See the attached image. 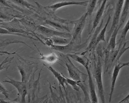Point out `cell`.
<instances>
[{"mask_svg": "<svg viewBox=\"0 0 129 103\" xmlns=\"http://www.w3.org/2000/svg\"><path fill=\"white\" fill-rule=\"evenodd\" d=\"M118 25L114 29L113 31V32L112 33V35L111 36L110 41L109 43V45L107 47V49L109 51L113 50L116 46V38L117 35V33L118 32L119 29H120Z\"/></svg>", "mask_w": 129, "mask_h": 103, "instance_id": "13", "label": "cell"}, {"mask_svg": "<svg viewBox=\"0 0 129 103\" xmlns=\"http://www.w3.org/2000/svg\"><path fill=\"white\" fill-rule=\"evenodd\" d=\"M111 19V16H109V17L108 18V19H107V22H106V25H105L104 27L103 28V29L101 31H100V34H99L98 36L96 37L95 43V45H94L95 46H96L97 45V44H98L100 42L106 41V38H105L106 34H106L107 27L109 25V22L110 21Z\"/></svg>", "mask_w": 129, "mask_h": 103, "instance_id": "14", "label": "cell"}, {"mask_svg": "<svg viewBox=\"0 0 129 103\" xmlns=\"http://www.w3.org/2000/svg\"><path fill=\"white\" fill-rule=\"evenodd\" d=\"M52 41H53L55 44H67L69 43V40L67 38H65L63 37H50Z\"/></svg>", "mask_w": 129, "mask_h": 103, "instance_id": "18", "label": "cell"}, {"mask_svg": "<svg viewBox=\"0 0 129 103\" xmlns=\"http://www.w3.org/2000/svg\"><path fill=\"white\" fill-rule=\"evenodd\" d=\"M89 2V1H84V2H61L56 3L50 6L46 7V8L50 9L55 11L57 9L62 8L64 6L71 5H78L82 6H87Z\"/></svg>", "mask_w": 129, "mask_h": 103, "instance_id": "9", "label": "cell"}, {"mask_svg": "<svg viewBox=\"0 0 129 103\" xmlns=\"http://www.w3.org/2000/svg\"><path fill=\"white\" fill-rule=\"evenodd\" d=\"M124 2V1H117V2L116 4V9H115V11L114 15L113 16L112 23L110 31L108 34L107 41H109V37H111L113 31L116 27L118 25L120 15H121V13L122 9L123 8Z\"/></svg>", "mask_w": 129, "mask_h": 103, "instance_id": "3", "label": "cell"}, {"mask_svg": "<svg viewBox=\"0 0 129 103\" xmlns=\"http://www.w3.org/2000/svg\"><path fill=\"white\" fill-rule=\"evenodd\" d=\"M128 66H129L128 62L126 63H122L119 62H117L116 63V65L114 67V70L112 77V81H111V92H110V96H109V102L111 101L112 100V97L114 91V86H115L116 80L118 77L120 69L124 67Z\"/></svg>", "mask_w": 129, "mask_h": 103, "instance_id": "5", "label": "cell"}, {"mask_svg": "<svg viewBox=\"0 0 129 103\" xmlns=\"http://www.w3.org/2000/svg\"><path fill=\"white\" fill-rule=\"evenodd\" d=\"M18 68H19V72L20 73L21 75L22 76V81L25 82V78H26L25 73L22 68H21L20 67H18Z\"/></svg>", "mask_w": 129, "mask_h": 103, "instance_id": "25", "label": "cell"}, {"mask_svg": "<svg viewBox=\"0 0 129 103\" xmlns=\"http://www.w3.org/2000/svg\"><path fill=\"white\" fill-rule=\"evenodd\" d=\"M1 34H12V35H16L21 36L24 37H28L27 36L25 35V34H15L13 33L10 32L8 30L5 28H1Z\"/></svg>", "mask_w": 129, "mask_h": 103, "instance_id": "23", "label": "cell"}, {"mask_svg": "<svg viewBox=\"0 0 129 103\" xmlns=\"http://www.w3.org/2000/svg\"><path fill=\"white\" fill-rule=\"evenodd\" d=\"M106 2H107V1H103L101 6L100 7V9H99V10L97 12L96 15L95 16V18L94 21L93 22V25H92V31L95 29L98 25L99 23L100 22V21L101 20L102 17L103 16V13L104 12Z\"/></svg>", "mask_w": 129, "mask_h": 103, "instance_id": "10", "label": "cell"}, {"mask_svg": "<svg viewBox=\"0 0 129 103\" xmlns=\"http://www.w3.org/2000/svg\"><path fill=\"white\" fill-rule=\"evenodd\" d=\"M38 30L41 34H42L44 35L50 37H59L65 38H70L71 37V35L70 34L67 33L55 31L44 26H40L38 27Z\"/></svg>", "mask_w": 129, "mask_h": 103, "instance_id": "4", "label": "cell"}, {"mask_svg": "<svg viewBox=\"0 0 129 103\" xmlns=\"http://www.w3.org/2000/svg\"><path fill=\"white\" fill-rule=\"evenodd\" d=\"M96 1H89L88 3V8L87 10V13L88 16H91L92 14L93 11L94 10V8L96 4Z\"/></svg>", "mask_w": 129, "mask_h": 103, "instance_id": "21", "label": "cell"}, {"mask_svg": "<svg viewBox=\"0 0 129 103\" xmlns=\"http://www.w3.org/2000/svg\"><path fill=\"white\" fill-rule=\"evenodd\" d=\"M63 76H64V75H63ZM65 77L66 79L68 84H69L70 85H71V86H72V88H73L75 90H76V91H79V85L80 83L81 82L75 81V80H72H72H71V79H69V78L66 77Z\"/></svg>", "mask_w": 129, "mask_h": 103, "instance_id": "20", "label": "cell"}, {"mask_svg": "<svg viewBox=\"0 0 129 103\" xmlns=\"http://www.w3.org/2000/svg\"><path fill=\"white\" fill-rule=\"evenodd\" d=\"M88 14L87 13H84L79 19L72 22V23L75 24V27L73 33V40L77 42L81 41V34L82 31L85 26L86 19Z\"/></svg>", "mask_w": 129, "mask_h": 103, "instance_id": "1", "label": "cell"}, {"mask_svg": "<svg viewBox=\"0 0 129 103\" xmlns=\"http://www.w3.org/2000/svg\"><path fill=\"white\" fill-rule=\"evenodd\" d=\"M68 59L69 60V62H66V65L67 68L69 76L72 80L75 81L80 82H82V80L81 78V74H84L80 71L75 66L69 58Z\"/></svg>", "mask_w": 129, "mask_h": 103, "instance_id": "7", "label": "cell"}, {"mask_svg": "<svg viewBox=\"0 0 129 103\" xmlns=\"http://www.w3.org/2000/svg\"><path fill=\"white\" fill-rule=\"evenodd\" d=\"M0 89L1 91L0 92L1 93L4 94L6 98L9 99V91H8V90H6V89L3 87V85H2V84H1V86H0Z\"/></svg>", "mask_w": 129, "mask_h": 103, "instance_id": "24", "label": "cell"}, {"mask_svg": "<svg viewBox=\"0 0 129 103\" xmlns=\"http://www.w3.org/2000/svg\"><path fill=\"white\" fill-rule=\"evenodd\" d=\"M84 68L87 70V72L88 73V81H89V91H90V94L91 97V102L93 103H97L98 102V99L97 97L96 92H95V85L94 82L92 80V75L89 68L88 67V64H87Z\"/></svg>", "mask_w": 129, "mask_h": 103, "instance_id": "8", "label": "cell"}, {"mask_svg": "<svg viewBox=\"0 0 129 103\" xmlns=\"http://www.w3.org/2000/svg\"><path fill=\"white\" fill-rule=\"evenodd\" d=\"M73 44V41H71L70 43H69V44L64 46L52 44L51 45V48L52 49L56 51H58L64 53H68L72 51Z\"/></svg>", "mask_w": 129, "mask_h": 103, "instance_id": "12", "label": "cell"}, {"mask_svg": "<svg viewBox=\"0 0 129 103\" xmlns=\"http://www.w3.org/2000/svg\"><path fill=\"white\" fill-rule=\"evenodd\" d=\"M129 95L128 94L126 97H125V98L123 99V100H121L119 102V103H123V102H124V103H126L127 102L129 101Z\"/></svg>", "mask_w": 129, "mask_h": 103, "instance_id": "26", "label": "cell"}, {"mask_svg": "<svg viewBox=\"0 0 129 103\" xmlns=\"http://www.w3.org/2000/svg\"><path fill=\"white\" fill-rule=\"evenodd\" d=\"M8 78L10 80H5L3 82H9L13 85L17 89L19 94L21 95L22 102H25V97L27 94V91L25 82H19L13 80L8 77Z\"/></svg>", "mask_w": 129, "mask_h": 103, "instance_id": "6", "label": "cell"}, {"mask_svg": "<svg viewBox=\"0 0 129 103\" xmlns=\"http://www.w3.org/2000/svg\"><path fill=\"white\" fill-rule=\"evenodd\" d=\"M68 56L72 58V59H74L75 61H76L77 62H78L79 63L81 64V65H82L83 66H84V67L87 64H88V62H86V61L83 58L78 56V55H76L68 54Z\"/></svg>", "mask_w": 129, "mask_h": 103, "instance_id": "19", "label": "cell"}, {"mask_svg": "<svg viewBox=\"0 0 129 103\" xmlns=\"http://www.w3.org/2000/svg\"><path fill=\"white\" fill-rule=\"evenodd\" d=\"M102 68L101 62L100 59L97 65L96 68L95 69V80L96 82L97 85L98 89L99 94L100 96V98L102 103L105 102L104 91L103 86V81H102Z\"/></svg>", "mask_w": 129, "mask_h": 103, "instance_id": "2", "label": "cell"}, {"mask_svg": "<svg viewBox=\"0 0 129 103\" xmlns=\"http://www.w3.org/2000/svg\"><path fill=\"white\" fill-rule=\"evenodd\" d=\"M47 68L53 73V74L54 75L56 79L58 80V81H59V83L61 85H62V86L64 88V91H66V88H65L64 85L65 84L67 85L68 83L66 79L64 77V76L63 75H61L59 72H57V71H56L52 67H47Z\"/></svg>", "mask_w": 129, "mask_h": 103, "instance_id": "11", "label": "cell"}, {"mask_svg": "<svg viewBox=\"0 0 129 103\" xmlns=\"http://www.w3.org/2000/svg\"><path fill=\"white\" fill-rule=\"evenodd\" d=\"M6 29L8 30V31H9L10 32L13 33L15 34L17 33V34H24L25 35L28 34L27 32H26L22 30L19 29L15 28H7Z\"/></svg>", "mask_w": 129, "mask_h": 103, "instance_id": "22", "label": "cell"}, {"mask_svg": "<svg viewBox=\"0 0 129 103\" xmlns=\"http://www.w3.org/2000/svg\"><path fill=\"white\" fill-rule=\"evenodd\" d=\"M41 56L42 57L40 58V59L45 61L49 63H54L58 59V58L54 53H52L47 56H43V55Z\"/></svg>", "mask_w": 129, "mask_h": 103, "instance_id": "16", "label": "cell"}, {"mask_svg": "<svg viewBox=\"0 0 129 103\" xmlns=\"http://www.w3.org/2000/svg\"><path fill=\"white\" fill-rule=\"evenodd\" d=\"M129 21L128 20L127 22L126 23V25L125 26L124 28H123V32L122 33L121 35L120 38L119 39L118 42L119 43V49H120V47L121 46L123 43V41H124L125 39L126 36V34L127 33L128 31H129Z\"/></svg>", "mask_w": 129, "mask_h": 103, "instance_id": "17", "label": "cell"}, {"mask_svg": "<svg viewBox=\"0 0 129 103\" xmlns=\"http://www.w3.org/2000/svg\"><path fill=\"white\" fill-rule=\"evenodd\" d=\"M126 3H125L124 6L123 8V11L122 12L121 15L120 16V24H118L120 28L123 25L126 19V17L127 16L128 14V10H129V1H125Z\"/></svg>", "mask_w": 129, "mask_h": 103, "instance_id": "15", "label": "cell"}]
</instances>
